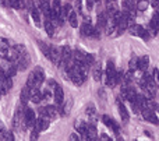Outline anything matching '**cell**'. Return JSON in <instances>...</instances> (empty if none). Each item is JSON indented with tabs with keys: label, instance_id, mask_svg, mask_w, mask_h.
Returning <instances> with one entry per match:
<instances>
[{
	"label": "cell",
	"instance_id": "cell-1",
	"mask_svg": "<svg viewBox=\"0 0 159 141\" xmlns=\"http://www.w3.org/2000/svg\"><path fill=\"white\" fill-rule=\"evenodd\" d=\"M45 81V71L42 67L36 66L34 67V70L31 71V74L28 75L27 78V85L30 87V88H34V87H36V88H39V87L43 84Z\"/></svg>",
	"mask_w": 159,
	"mask_h": 141
},
{
	"label": "cell",
	"instance_id": "cell-2",
	"mask_svg": "<svg viewBox=\"0 0 159 141\" xmlns=\"http://www.w3.org/2000/svg\"><path fill=\"white\" fill-rule=\"evenodd\" d=\"M66 74H67V78H69L73 84H75L77 87H81L82 84L85 83V80H87V77H84V75L78 71V69L75 66H73L71 69L67 70Z\"/></svg>",
	"mask_w": 159,
	"mask_h": 141
},
{
	"label": "cell",
	"instance_id": "cell-3",
	"mask_svg": "<svg viewBox=\"0 0 159 141\" xmlns=\"http://www.w3.org/2000/svg\"><path fill=\"white\" fill-rule=\"evenodd\" d=\"M22 111H24V109H21V106H18V108H17V111H16V113H14V117H13V127H14V130H25V129H27V126H25V123H24Z\"/></svg>",
	"mask_w": 159,
	"mask_h": 141
},
{
	"label": "cell",
	"instance_id": "cell-4",
	"mask_svg": "<svg viewBox=\"0 0 159 141\" xmlns=\"http://www.w3.org/2000/svg\"><path fill=\"white\" fill-rule=\"evenodd\" d=\"M129 28H130L129 32L131 34V35L140 36V38H143L144 41H148V39H149V32L143 27V25H140V24H131Z\"/></svg>",
	"mask_w": 159,
	"mask_h": 141
},
{
	"label": "cell",
	"instance_id": "cell-5",
	"mask_svg": "<svg viewBox=\"0 0 159 141\" xmlns=\"http://www.w3.org/2000/svg\"><path fill=\"white\" fill-rule=\"evenodd\" d=\"M22 116H24V123L27 127H34V126H35L36 116H35V111H34V109L25 106L24 111H22Z\"/></svg>",
	"mask_w": 159,
	"mask_h": 141
},
{
	"label": "cell",
	"instance_id": "cell-6",
	"mask_svg": "<svg viewBox=\"0 0 159 141\" xmlns=\"http://www.w3.org/2000/svg\"><path fill=\"white\" fill-rule=\"evenodd\" d=\"M16 63H17V69H18V71H25V70L30 67V64H31L30 53H25V55H18Z\"/></svg>",
	"mask_w": 159,
	"mask_h": 141
},
{
	"label": "cell",
	"instance_id": "cell-7",
	"mask_svg": "<svg viewBox=\"0 0 159 141\" xmlns=\"http://www.w3.org/2000/svg\"><path fill=\"white\" fill-rule=\"evenodd\" d=\"M102 122H103L105 126H106V127H109L110 130L113 131V133H116V134L120 133V126H119V123L116 122L115 119H112L110 116H107V115H103V116H102Z\"/></svg>",
	"mask_w": 159,
	"mask_h": 141
},
{
	"label": "cell",
	"instance_id": "cell-8",
	"mask_svg": "<svg viewBox=\"0 0 159 141\" xmlns=\"http://www.w3.org/2000/svg\"><path fill=\"white\" fill-rule=\"evenodd\" d=\"M52 63H55L56 66H59L61 61V52H60V48H56V46H50V52H49V56H48Z\"/></svg>",
	"mask_w": 159,
	"mask_h": 141
},
{
	"label": "cell",
	"instance_id": "cell-9",
	"mask_svg": "<svg viewBox=\"0 0 159 141\" xmlns=\"http://www.w3.org/2000/svg\"><path fill=\"white\" fill-rule=\"evenodd\" d=\"M52 98L55 99L56 106L63 105V102H64V91H63V88H61L59 84L55 87V88H53V95H52Z\"/></svg>",
	"mask_w": 159,
	"mask_h": 141
},
{
	"label": "cell",
	"instance_id": "cell-10",
	"mask_svg": "<svg viewBox=\"0 0 159 141\" xmlns=\"http://www.w3.org/2000/svg\"><path fill=\"white\" fill-rule=\"evenodd\" d=\"M50 126V120L48 119V117H42L39 116L38 119L35 120V126H34V129L35 130H38V133H41V131H45L48 130Z\"/></svg>",
	"mask_w": 159,
	"mask_h": 141
},
{
	"label": "cell",
	"instance_id": "cell-11",
	"mask_svg": "<svg viewBox=\"0 0 159 141\" xmlns=\"http://www.w3.org/2000/svg\"><path fill=\"white\" fill-rule=\"evenodd\" d=\"M140 112L143 113V117L147 120V122L152 123V125H158V116H157V112L151 111V109H148V108L141 109Z\"/></svg>",
	"mask_w": 159,
	"mask_h": 141
},
{
	"label": "cell",
	"instance_id": "cell-12",
	"mask_svg": "<svg viewBox=\"0 0 159 141\" xmlns=\"http://www.w3.org/2000/svg\"><path fill=\"white\" fill-rule=\"evenodd\" d=\"M87 125H88V123H85L84 120H77V122L74 123L75 130H77L78 134H81V136H82V140H87V134H85V130H87Z\"/></svg>",
	"mask_w": 159,
	"mask_h": 141
},
{
	"label": "cell",
	"instance_id": "cell-13",
	"mask_svg": "<svg viewBox=\"0 0 159 141\" xmlns=\"http://www.w3.org/2000/svg\"><path fill=\"white\" fill-rule=\"evenodd\" d=\"M85 134H87V140H98V131H96L95 125H87V130H85Z\"/></svg>",
	"mask_w": 159,
	"mask_h": 141
},
{
	"label": "cell",
	"instance_id": "cell-14",
	"mask_svg": "<svg viewBox=\"0 0 159 141\" xmlns=\"http://www.w3.org/2000/svg\"><path fill=\"white\" fill-rule=\"evenodd\" d=\"M17 57H18V53H17L16 48H10L8 46L7 49H6V53H4V57L7 61H16Z\"/></svg>",
	"mask_w": 159,
	"mask_h": 141
},
{
	"label": "cell",
	"instance_id": "cell-15",
	"mask_svg": "<svg viewBox=\"0 0 159 141\" xmlns=\"http://www.w3.org/2000/svg\"><path fill=\"white\" fill-rule=\"evenodd\" d=\"M30 101H32L34 103H41L42 95H41V91H39V88H36V87L31 88V91H30Z\"/></svg>",
	"mask_w": 159,
	"mask_h": 141
},
{
	"label": "cell",
	"instance_id": "cell-16",
	"mask_svg": "<svg viewBox=\"0 0 159 141\" xmlns=\"http://www.w3.org/2000/svg\"><path fill=\"white\" fill-rule=\"evenodd\" d=\"M30 13H31V17H32L34 22H35L36 25H41V14H39V10L34 6V3H31L30 4Z\"/></svg>",
	"mask_w": 159,
	"mask_h": 141
},
{
	"label": "cell",
	"instance_id": "cell-17",
	"mask_svg": "<svg viewBox=\"0 0 159 141\" xmlns=\"http://www.w3.org/2000/svg\"><path fill=\"white\" fill-rule=\"evenodd\" d=\"M116 74V66H115V61L113 60H107L106 63V70H105V75H106V78H112L115 77Z\"/></svg>",
	"mask_w": 159,
	"mask_h": 141
},
{
	"label": "cell",
	"instance_id": "cell-18",
	"mask_svg": "<svg viewBox=\"0 0 159 141\" xmlns=\"http://www.w3.org/2000/svg\"><path fill=\"white\" fill-rule=\"evenodd\" d=\"M149 66V56H141V57H138V66L137 69L141 70V71H147V69H148Z\"/></svg>",
	"mask_w": 159,
	"mask_h": 141
},
{
	"label": "cell",
	"instance_id": "cell-19",
	"mask_svg": "<svg viewBox=\"0 0 159 141\" xmlns=\"http://www.w3.org/2000/svg\"><path fill=\"white\" fill-rule=\"evenodd\" d=\"M92 77L95 81H101L102 80V67L99 63H93L92 64Z\"/></svg>",
	"mask_w": 159,
	"mask_h": 141
},
{
	"label": "cell",
	"instance_id": "cell-20",
	"mask_svg": "<svg viewBox=\"0 0 159 141\" xmlns=\"http://www.w3.org/2000/svg\"><path fill=\"white\" fill-rule=\"evenodd\" d=\"M149 28H151L152 35L157 36L158 35V10H155L154 16H152V20L149 22Z\"/></svg>",
	"mask_w": 159,
	"mask_h": 141
},
{
	"label": "cell",
	"instance_id": "cell-21",
	"mask_svg": "<svg viewBox=\"0 0 159 141\" xmlns=\"http://www.w3.org/2000/svg\"><path fill=\"white\" fill-rule=\"evenodd\" d=\"M45 111H46L48 119H56V117H57V106L48 105V106H45Z\"/></svg>",
	"mask_w": 159,
	"mask_h": 141
},
{
	"label": "cell",
	"instance_id": "cell-22",
	"mask_svg": "<svg viewBox=\"0 0 159 141\" xmlns=\"http://www.w3.org/2000/svg\"><path fill=\"white\" fill-rule=\"evenodd\" d=\"M93 28H95V27H92V25H91V22H84V24L81 25V35L89 36V38H91V35H92V32H93Z\"/></svg>",
	"mask_w": 159,
	"mask_h": 141
},
{
	"label": "cell",
	"instance_id": "cell-23",
	"mask_svg": "<svg viewBox=\"0 0 159 141\" xmlns=\"http://www.w3.org/2000/svg\"><path fill=\"white\" fill-rule=\"evenodd\" d=\"M30 91H31V88L28 85H25L24 88H22L21 94H20V99H21L22 105H27V102L30 101Z\"/></svg>",
	"mask_w": 159,
	"mask_h": 141
},
{
	"label": "cell",
	"instance_id": "cell-24",
	"mask_svg": "<svg viewBox=\"0 0 159 141\" xmlns=\"http://www.w3.org/2000/svg\"><path fill=\"white\" fill-rule=\"evenodd\" d=\"M119 113H120V117H121L123 122H129L130 113H129V111H127L126 106H124L123 103H120V102H119Z\"/></svg>",
	"mask_w": 159,
	"mask_h": 141
},
{
	"label": "cell",
	"instance_id": "cell-25",
	"mask_svg": "<svg viewBox=\"0 0 159 141\" xmlns=\"http://www.w3.org/2000/svg\"><path fill=\"white\" fill-rule=\"evenodd\" d=\"M85 113H87V115H88V117H91V119H92L93 122L96 120V108H95V105H93L92 102L88 103L87 109H85Z\"/></svg>",
	"mask_w": 159,
	"mask_h": 141
},
{
	"label": "cell",
	"instance_id": "cell-26",
	"mask_svg": "<svg viewBox=\"0 0 159 141\" xmlns=\"http://www.w3.org/2000/svg\"><path fill=\"white\" fill-rule=\"evenodd\" d=\"M45 31H46L49 38H53V35H55V25H53V22L48 18L45 20Z\"/></svg>",
	"mask_w": 159,
	"mask_h": 141
},
{
	"label": "cell",
	"instance_id": "cell-27",
	"mask_svg": "<svg viewBox=\"0 0 159 141\" xmlns=\"http://www.w3.org/2000/svg\"><path fill=\"white\" fill-rule=\"evenodd\" d=\"M67 18H69V22H70V25H71L73 28L78 27V20H77V13H75V11H71Z\"/></svg>",
	"mask_w": 159,
	"mask_h": 141
},
{
	"label": "cell",
	"instance_id": "cell-28",
	"mask_svg": "<svg viewBox=\"0 0 159 141\" xmlns=\"http://www.w3.org/2000/svg\"><path fill=\"white\" fill-rule=\"evenodd\" d=\"M149 6V0H138L137 4H135V10L140 11H145Z\"/></svg>",
	"mask_w": 159,
	"mask_h": 141
},
{
	"label": "cell",
	"instance_id": "cell-29",
	"mask_svg": "<svg viewBox=\"0 0 159 141\" xmlns=\"http://www.w3.org/2000/svg\"><path fill=\"white\" fill-rule=\"evenodd\" d=\"M38 46H39V49L42 50V53H43L45 56H49V52H50V46L48 43H45V42H42V41H38Z\"/></svg>",
	"mask_w": 159,
	"mask_h": 141
},
{
	"label": "cell",
	"instance_id": "cell-30",
	"mask_svg": "<svg viewBox=\"0 0 159 141\" xmlns=\"http://www.w3.org/2000/svg\"><path fill=\"white\" fill-rule=\"evenodd\" d=\"M7 133H8L7 127H6L4 123L0 120V140H6V137H7Z\"/></svg>",
	"mask_w": 159,
	"mask_h": 141
},
{
	"label": "cell",
	"instance_id": "cell-31",
	"mask_svg": "<svg viewBox=\"0 0 159 141\" xmlns=\"http://www.w3.org/2000/svg\"><path fill=\"white\" fill-rule=\"evenodd\" d=\"M137 66H138V57L134 56V57L129 61V69L131 70V71H135V70H137Z\"/></svg>",
	"mask_w": 159,
	"mask_h": 141
},
{
	"label": "cell",
	"instance_id": "cell-32",
	"mask_svg": "<svg viewBox=\"0 0 159 141\" xmlns=\"http://www.w3.org/2000/svg\"><path fill=\"white\" fill-rule=\"evenodd\" d=\"M41 95H42V99H50L53 94H50L49 88H43V89L41 91Z\"/></svg>",
	"mask_w": 159,
	"mask_h": 141
},
{
	"label": "cell",
	"instance_id": "cell-33",
	"mask_svg": "<svg viewBox=\"0 0 159 141\" xmlns=\"http://www.w3.org/2000/svg\"><path fill=\"white\" fill-rule=\"evenodd\" d=\"M38 137H39V134H38V130H35V129H34V127H32V131H31V136H30V140L35 141V140H38Z\"/></svg>",
	"mask_w": 159,
	"mask_h": 141
},
{
	"label": "cell",
	"instance_id": "cell-34",
	"mask_svg": "<svg viewBox=\"0 0 159 141\" xmlns=\"http://www.w3.org/2000/svg\"><path fill=\"white\" fill-rule=\"evenodd\" d=\"M38 113H39V116L46 117V111H45V106H43V108H38Z\"/></svg>",
	"mask_w": 159,
	"mask_h": 141
},
{
	"label": "cell",
	"instance_id": "cell-35",
	"mask_svg": "<svg viewBox=\"0 0 159 141\" xmlns=\"http://www.w3.org/2000/svg\"><path fill=\"white\" fill-rule=\"evenodd\" d=\"M70 140H73V141H78V140H81V137H80V134H78V133H73L71 136H70Z\"/></svg>",
	"mask_w": 159,
	"mask_h": 141
},
{
	"label": "cell",
	"instance_id": "cell-36",
	"mask_svg": "<svg viewBox=\"0 0 159 141\" xmlns=\"http://www.w3.org/2000/svg\"><path fill=\"white\" fill-rule=\"evenodd\" d=\"M48 85H49V88H55V87L57 85V81H55V80H48Z\"/></svg>",
	"mask_w": 159,
	"mask_h": 141
},
{
	"label": "cell",
	"instance_id": "cell-37",
	"mask_svg": "<svg viewBox=\"0 0 159 141\" xmlns=\"http://www.w3.org/2000/svg\"><path fill=\"white\" fill-rule=\"evenodd\" d=\"M152 78H154L155 81H158V67H155V69L152 70Z\"/></svg>",
	"mask_w": 159,
	"mask_h": 141
},
{
	"label": "cell",
	"instance_id": "cell-38",
	"mask_svg": "<svg viewBox=\"0 0 159 141\" xmlns=\"http://www.w3.org/2000/svg\"><path fill=\"white\" fill-rule=\"evenodd\" d=\"M92 7H93V0H87V8H88V11L92 10Z\"/></svg>",
	"mask_w": 159,
	"mask_h": 141
},
{
	"label": "cell",
	"instance_id": "cell-39",
	"mask_svg": "<svg viewBox=\"0 0 159 141\" xmlns=\"http://www.w3.org/2000/svg\"><path fill=\"white\" fill-rule=\"evenodd\" d=\"M151 4H152V7H154L155 10H158V7H159V0H151Z\"/></svg>",
	"mask_w": 159,
	"mask_h": 141
},
{
	"label": "cell",
	"instance_id": "cell-40",
	"mask_svg": "<svg viewBox=\"0 0 159 141\" xmlns=\"http://www.w3.org/2000/svg\"><path fill=\"white\" fill-rule=\"evenodd\" d=\"M101 140H107V141H109L110 137L107 136V134H102V136H101Z\"/></svg>",
	"mask_w": 159,
	"mask_h": 141
},
{
	"label": "cell",
	"instance_id": "cell-41",
	"mask_svg": "<svg viewBox=\"0 0 159 141\" xmlns=\"http://www.w3.org/2000/svg\"><path fill=\"white\" fill-rule=\"evenodd\" d=\"M0 4L6 7V6H8V3H7V0H0Z\"/></svg>",
	"mask_w": 159,
	"mask_h": 141
},
{
	"label": "cell",
	"instance_id": "cell-42",
	"mask_svg": "<svg viewBox=\"0 0 159 141\" xmlns=\"http://www.w3.org/2000/svg\"><path fill=\"white\" fill-rule=\"evenodd\" d=\"M106 2H116V0H106Z\"/></svg>",
	"mask_w": 159,
	"mask_h": 141
}]
</instances>
